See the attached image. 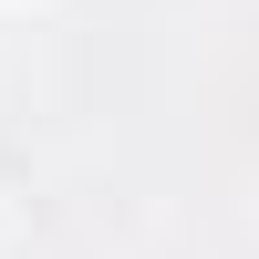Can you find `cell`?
I'll list each match as a JSON object with an SVG mask.
<instances>
[{"label": "cell", "instance_id": "1", "mask_svg": "<svg viewBox=\"0 0 259 259\" xmlns=\"http://www.w3.org/2000/svg\"><path fill=\"white\" fill-rule=\"evenodd\" d=\"M0 239H11V197H0Z\"/></svg>", "mask_w": 259, "mask_h": 259}, {"label": "cell", "instance_id": "2", "mask_svg": "<svg viewBox=\"0 0 259 259\" xmlns=\"http://www.w3.org/2000/svg\"><path fill=\"white\" fill-rule=\"evenodd\" d=\"M11 11H52V0H11Z\"/></svg>", "mask_w": 259, "mask_h": 259}]
</instances>
